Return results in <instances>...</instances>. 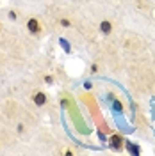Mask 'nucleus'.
I'll return each instance as SVG.
<instances>
[{
  "mask_svg": "<svg viewBox=\"0 0 155 156\" xmlns=\"http://www.w3.org/2000/svg\"><path fill=\"white\" fill-rule=\"evenodd\" d=\"M27 29L30 30V34H38L39 30H41V29H39V23H38V20H36V18H30L29 21H27Z\"/></svg>",
  "mask_w": 155,
  "mask_h": 156,
  "instance_id": "nucleus-1",
  "label": "nucleus"
},
{
  "mask_svg": "<svg viewBox=\"0 0 155 156\" xmlns=\"http://www.w3.org/2000/svg\"><path fill=\"white\" fill-rule=\"evenodd\" d=\"M109 142H111L109 146L114 147V149H121V146H123V140H121V136H118V135H112Z\"/></svg>",
  "mask_w": 155,
  "mask_h": 156,
  "instance_id": "nucleus-2",
  "label": "nucleus"
},
{
  "mask_svg": "<svg viewBox=\"0 0 155 156\" xmlns=\"http://www.w3.org/2000/svg\"><path fill=\"white\" fill-rule=\"evenodd\" d=\"M34 103H36L38 107H43V105L47 103V94H43V92H38V94L34 96Z\"/></svg>",
  "mask_w": 155,
  "mask_h": 156,
  "instance_id": "nucleus-3",
  "label": "nucleus"
},
{
  "mask_svg": "<svg viewBox=\"0 0 155 156\" xmlns=\"http://www.w3.org/2000/svg\"><path fill=\"white\" fill-rule=\"evenodd\" d=\"M100 30L104 32V34H111L112 32V25H111V21H102V25H100Z\"/></svg>",
  "mask_w": 155,
  "mask_h": 156,
  "instance_id": "nucleus-4",
  "label": "nucleus"
},
{
  "mask_svg": "<svg viewBox=\"0 0 155 156\" xmlns=\"http://www.w3.org/2000/svg\"><path fill=\"white\" fill-rule=\"evenodd\" d=\"M127 147H128V149H130V151H132V153H139V149H137L136 146H132V144H130V142H127Z\"/></svg>",
  "mask_w": 155,
  "mask_h": 156,
  "instance_id": "nucleus-5",
  "label": "nucleus"
},
{
  "mask_svg": "<svg viewBox=\"0 0 155 156\" xmlns=\"http://www.w3.org/2000/svg\"><path fill=\"white\" fill-rule=\"evenodd\" d=\"M61 25H62V27H70V21L68 20H61Z\"/></svg>",
  "mask_w": 155,
  "mask_h": 156,
  "instance_id": "nucleus-6",
  "label": "nucleus"
},
{
  "mask_svg": "<svg viewBox=\"0 0 155 156\" xmlns=\"http://www.w3.org/2000/svg\"><path fill=\"white\" fill-rule=\"evenodd\" d=\"M9 18L11 20H16V12H14V11H9Z\"/></svg>",
  "mask_w": 155,
  "mask_h": 156,
  "instance_id": "nucleus-7",
  "label": "nucleus"
},
{
  "mask_svg": "<svg viewBox=\"0 0 155 156\" xmlns=\"http://www.w3.org/2000/svg\"><path fill=\"white\" fill-rule=\"evenodd\" d=\"M45 82H47V83H52V82H54V78H52V76H47V78H45Z\"/></svg>",
  "mask_w": 155,
  "mask_h": 156,
  "instance_id": "nucleus-8",
  "label": "nucleus"
},
{
  "mask_svg": "<svg viewBox=\"0 0 155 156\" xmlns=\"http://www.w3.org/2000/svg\"><path fill=\"white\" fill-rule=\"evenodd\" d=\"M96 69H98L96 64H93V66H91V71H93V73H96Z\"/></svg>",
  "mask_w": 155,
  "mask_h": 156,
  "instance_id": "nucleus-9",
  "label": "nucleus"
},
{
  "mask_svg": "<svg viewBox=\"0 0 155 156\" xmlns=\"http://www.w3.org/2000/svg\"><path fill=\"white\" fill-rule=\"evenodd\" d=\"M114 108H116V110H121V105H119V103L116 101V103H114Z\"/></svg>",
  "mask_w": 155,
  "mask_h": 156,
  "instance_id": "nucleus-10",
  "label": "nucleus"
}]
</instances>
